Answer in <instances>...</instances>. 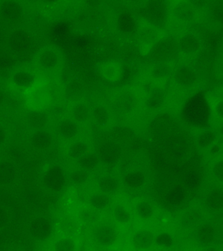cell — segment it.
Here are the masks:
<instances>
[{"label":"cell","mask_w":223,"mask_h":251,"mask_svg":"<svg viewBox=\"0 0 223 251\" xmlns=\"http://www.w3.org/2000/svg\"><path fill=\"white\" fill-rule=\"evenodd\" d=\"M35 68L46 74H53L61 69L64 54L59 47L47 45L41 47L32 58Z\"/></svg>","instance_id":"obj_1"},{"label":"cell","mask_w":223,"mask_h":251,"mask_svg":"<svg viewBox=\"0 0 223 251\" xmlns=\"http://www.w3.org/2000/svg\"><path fill=\"white\" fill-rule=\"evenodd\" d=\"M25 104L30 111H45L52 103V96L48 84L42 78L24 93Z\"/></svg>","instance_id":"obj_2"},{"label":"cell","mask_w":223,"mask_h":251,"mask_svg":"<svg viewBox=\"0 0 223 251\" xmlns=\"http://www.w3.org/2000/svg\"><path fill=\"white\" fill-rule=\"evenodd\" d=\"M68 182V174L61 164H50L43 172L42 185L47 191L52 194H61Z\"/></svg>","instance_id":"obj_3"},{"label":"cell","mask_w":223,"mask_h":251,"mask_svg":"<svg viewBox=\"0 0 223 251\" xmlns=\"http://www.w3.org/2000/svg\"><path fill=\"white\" fill-rule=\"evenodd\" d=\"M54 225L50 218L45 215L36 216L28 225V232L34 241L39 243L50 240L54 233Z\"/></svg>","instance_id":"obj_4"},{"label":"cell","mask_w":223,"mask_h":251,"mask_svg":"<svg viewBox=\"0 0 223 251\" xmlns=\"http://www.w3.org/2000/svg\"><path fill=\"white\" fill-rule=\"evenodd\" d=\"M38 75L32 69L19 68L15 69L9 76V82L14 89L24 93L30 89L39 80Z\"/></svg>","instance_id":"obj_5"},{"label":"cell","mask_w":223,"mask_h":251,"mask_svg":"<svg viewBox=\"0 0 223 251\" xmlns=\"http://www.w3.org/2000/svg\"><path fill=\"white\" fill-rule=\"evenodd\" d=\"M92 237L99 246L108 248L113 246L118 241L119 231L112 225H99L93 229Z\"/></svg>","instance_id":"obj_6"},{"label":"cell","mask_w":223,"mask_h":251,"mask_svg":"<svg viewBox=\"0 0 223 251\" xmlns=\"http://www.w3.org/2000/svg\"><path fill=\"white\" fill-rule=\"evenodd\" d=\"M20 174L17 165L8 159H0V187L11 188L19 181Z\"/></svg>","instance_id":"obj_7"},{"label":"cell","mask_w":223,"mask_h":251,"mask_svg":"<svg viewBox=\"0 0 223 251\" xmlns=\"http://www.w3.org/2000/svg\"><path fill=\"white\" fill-rule=\"evenodd\" d=\"M29 144L32 149L40 152H46L53 148L54 137L48 129L32 131L29 135Z\"/></svg>","instance_id":"obj_8"},{"label":"cell","mask_w":223,"mask_h":251,"mask_svg":"<svg viewBox=\"0 0 223 251\" xmlns=\"http://www.w3.org/2000/svg\"><path fill=\"white\" fill-rule=\"evenodd\" d=\"M155 235L149 229H140L135 231L131 237V244L137 251L149 250L154 244Z\"/></svg>","instance_id":"obj_9"},{"label":"cell","mask_w":223,"mask_h":251,"mask_svg":"<svg viewBox=\"0 0 223 251\" xmlns=\"http://www.w3.org/2000/svg\"><path fill=\"white\" fill-rule=\"evenodd\" d=\"M56 131L60 139L64 141H72L77 137L79 131L78 124L70 117H65L58 121Z\"/></svg>","instance_id":"obj_10"},{"label":"cell","mask_w":223,"mask_h":251,"mask_svg":"<svg viewBox=\"0 0 223 251\" xmlns=\"http://www.w3.org/2000/svg\"><path fill=\"white\" fill-rule=\"evenodd\" d=\"M26 122L32 131L47 129L50 123V116L45 111H30L26 116Z\"/></svg>","instance_id":"obj_11"},{"label":"cell","mask_w":223,"mask_h":251,"mask_svg":"<svg viewBox=\"0 0 223 251\" xmlns=\"http://www.w3.org/2000/svg\"><path fill=\"white\" fill-rule=\"evenodd\" d=\"M69 117L76 123H85L89 121L92 115L89 105L84 101L74 103L69 110Z\"/></svg>","instance_id":"obj_12"},{"label":"cell","mask_w":223,"mask_h":251,"mask_svg":"<svg viewBox=\"0 0 223 251\" xmlns=\"http://www.w3.org/2000/svg\"><path fill=\"white\" fill-rule=\"evenodd\" d=\"M77 242L74 236L60 235L54 239L50 251H77Z\"/></svg>","instance_id":"obj_13"},{"label":"cell","mask_w":223,"mask_h":251,"mask_svg":"<svg viewBox=\"0 0 223 251\" xmlns=\"http://www.w3.org/2000/svg\"><path fill=\"white\" fill-rule=\"evenodd\" d=\"M146 174L141 170H134L127 173L123 177L125 185L133 190L142 188L146 184Z\"/></svg>","instance_id":"obj_14"},{"label":"cell","mask_w":223,"mask_h":251,"mask_svg":"<svg viewBox=\"0 0 223 251\" xmlns=\"http://www.w3.org/2000/svg\"><path fill=\"white\" fill-rule=\"evenodd\" d=\"M97 184L101 192L107 195L115 193L120 187L118 178L110 175L101 176L98 180Z\"/></svg>","instance_id":"obj_15"},{"label":"cell","mask_w":223,"mask_h":251,"mask_svg":"<svg viewBox=\"0 0 223 251\" xmlns=\"http://www.w3.org/2000/svg\"><path fill=\"white\" fill-rule=\"evenodd\" d=\"M197 237L201 244L211 245L216 239V229L211 224L206 223L201 225L198 229Z\"/></svg>","instance_id":"obj_16"},{"label":"cell","mask_w":223,"mask_h":251,"mask_svg":"<svg viewBox=\"0 0 223 251\" xmlns=\"http://www.w3.org/2000/svg\"><path fill=\"white\" fill-rule=\"evenodd\" d=\"M134 211L140 219L148 221L151 219L155 213L154 205L148 200H141L134 205Z\"/></svg>","instance_id":"obj_17"},{"label":"cell","mask_w":223,"mask_h":251,"mask_svg":"<svg viewBox=\"0 0 223 251\" xmlns=\"http://www.w3.org/2000/svg\"><path fill=\"white\" fill-rule=\"evenodd\" d=\"M207 207L213 211H219L223 207V196L221 188H215L210 190L205 198Z\"/></svg>","instance_id":"obj_18"},{"label":"cell","mask_w":223,"mask_h":251,"mask_svg":"<svg viewBox=\"0 0 223 251\" xmlns=\"http://www.w3.org/2000/svg\"><path fill=\"white\" fill-rule=\"evenodd\" d=\"M89 152V145L85 141L82 140L72 141L66 151L68 158L75 161Z\"/></svg>","instance_id":"obj_19"},{"label":"cell","mask_w":223,"mask_h":251,"mask_svg":"<svg viewBox=\"0 0 223 251\" xmlns=\"http://www.w3.org/2000/svg\"><path fill=\"white\" fill-rule=\"evenodd\" d=\"M77 218L80 222L85 225H93L97 223L100 218L99 211L90 205L84 206L79 210Z\"/></svg>","instance_id":"obj_20"},{"label":"cell","mask_w":223,"mask_h":251,"mask_svg":"<svg viewBox=\"0 0 223 251\" xmlns=\"http://www.w3.org/2000/svg\"><path fill=\"white\" fill-rule=\"evenodd\" d=\"M110 203L109 196L103 192L93 194L89 198V205L99 211L106 209Z\"/></svg>","instance_id":"obj_21"},{"label":"cell","mask_w":223,"mask_h":251,"mask_svg":"<svg viewBox=\"0 0 223 251\" xmlns=\"http://www.w3.org/2000/svg\"><path fill=\"white\" fill-rule=\"evenodd\" d=\"M1 12L5 19L9 21H17L22 15V8L14 2H5L1 6Z\"/></svg>","instance_id":"obj_22"},{"label":"cell","mask_w":223,"mask_h":251,"mask_svg":"<svg viewBox=\"0 0 223 251\" xmlns=\"http://www.w3.org/2000/svg\"><path fill=\"white\" fill-rule=\"evenodd\" d=\"M78 168L90 172L95 170L99 164V156L95 153L88 152L76 160Z\"/></svg>","instance_id":"obj_23"},{"label":"cell","mask_w":223,"mask_h":251,"mask_svg":"<svg viewBox=\"0 0 223 251\" xmlns=\"http://www.w3.org/2000/svg\"><path fill=\"white\" fill-rule=\"evenodd\" d=\"M58 229L61 235L74 236L77 232L79 226L76 220L70 217H64L58 223Z\"/></svg>","instance_id":"obj_24"},{"label":"cell","mask_w":223,"mask_h":251,"mask_svg":"<svg viewBox=\"0 0 223 251\" xmlns=\"http://www.w3.org/2000/svg\"><path fill=\"white\" fill-rule=\"evenodd\" d=\"M203 219L202 212L198 209H193L184 214L181 219V223L186 227H195L196 226L199 225Z\"/></svg>","instance_id":"obj_25"},{"label":"cell","mask_w":223,"mask_h":251,"mask_svg":"<svg viewBox=\"0 0 223 251\" xmlns=\"http://www.w3.org/2000/svg\"><path fill=\"white\" fill-rule=\"evenodd\" d=\"M90 173L79 168L74 169L68 174V180L75 186L83 185L89 181Z\"/></svg>","instance_id":"obj_26"},{"label":"cell","mask_w":223,"mask_h":251,"mask_svg":"<svg viewBox=\"0 0 223 251\" xmlns=\"http://www.w3.org/2000/svg\"><path fill=\"white\" fill-rule=\"evenodd\" d=\"M113 215L118 223L126 225L130 223L132 215L126 206L123 204H116L113 208Z\"/></svg>","instance_id":"obj_27"},{"label":"cell","mask_w":223,"mask_h":251,"mask_svg":"<svg viewBox=\"0 0 223 251\" xmlns=\"http://www.w3.org/2000/svg\"><path fill=\"white\" fill-rule=\"evenodd\" d=\"M216 136L214 132L211 131H205L201 133L198 137L197 143L201 149H206L210 147L215 140Z\"/></svg>","instance_id":"obj_28"},{"label":"cell","mask_w":223,"mask_h":251,"mask_svg":"<svg viewBox=\"0 0 223 251\" xmlns=\"http://www.w3.org/2000/svg\"><path fill=\"white\" fill-rule=\"evenodd\" d=\"M94 119L98 125L105 126L109 121V114L106 109L101 107H98L92 111Z\"/></svg>","instance_id":"obj_29"},{"label":"cell","mask_w":223,"mask_h":251,"mask_svg":"<svg viewBox=\"0 0 223 251\" xmlns=\"http://www.w3.org/2000/svg\"><path fill=\"white\" fill-rule=\"evenodd\" d=\"M173 243V237L169 233H160L159 234L155 235L154 244L157 245L158 247L168 248V247H172Z\"/></svg>","instance_id":"obj_30"},{"label":"cell","mask_w":223,"mask_h":251,"mask_svg":"<svg viewBox=\"0 0 223 251\" xmlns=\"http://www.w3.org/2000/svg\"><path fill=\"white\" fill-rule=\"evenodd\" d=\"M10 139V131L8 127L3 124L0 123V149L3 148L8 143Z\"/></svg>","instance_id":"obj_31"},{"label":"cell","mask_w":223,"mask_h":251,"mask_svg":"<svg viewBox=\"0 0 223 251\" xmlns=\"http://www.w3.org/2000/svg\"><path fill=\"white\" fill-rule=\"evenodd\" d=\"M213 174L217 179L222 181L223 178V166L222 161L217 162L213 168Z\"/></svg>","instance_id":"obj_32"},{"label":"cell","mask_w":223,"mask_h":251,"mask_svg":"<svg viewBox=\"0 0 223 251\" xmlns=\"http://www.w3.org/2000/svg\"><path fill=\"white\" fill-rule=\"evenodd\" d=\"M118 105L120 110H129L132 106L130 100L127 97L123 98L121 100H119Z\"/></svg>","instance_id":"obj_33"},{"label":"cell","mask_w":223,"mask_h":251,"mask_svg":"<svg viewBox=\"0 0 223 251\" xmlns=\"http://www.w3.org/2000/svg\"><path fill=\"white\" fill-rule=\"evenodd\" d=\"M7 251H28V249L22 244L19 243H15L8 247Z\"/></svg>","instance_id":"obj_34"},{"label":"cell","mask_w":223,"mask_h":251,"mask_svg":"<svg viewBox=\"0 0 223 251\" xmlns=\"http://www.w3.org/2000/svg\"><path fill=\"white\" fill-rule=\"evenodd\" d=\"M211 147L210 153L212 156H215V155H218L219 153L220 152V148H219V146H214L213 145L212 147Z\"/></svg>","instance_id":"obj_35"},{"label":"cell","mask_w":223,"mask_h":251,"mask_svg":"<svg viewBox=\"0 0 223 251\" xmlns=\"http://www.w3.org/2000/svg\"><path fill=\"white\" fill-rule=\"evenodd\" d=\"M5 101V95L0 90V108L2 107L3 103Z\"/></svg>","instance_id":"obj_36"},{"label":"cell","mask_w":223,"mask_h":251,"mask_svg":"<svg viewBox=\"0 0 223 251\" xmlns=\"http://www.w3.org/2000/svg\"><path fill=\"white\" fill-rule=\"evenodd\" d=\"M206 251H219L218 249L215 248V247H209L208 249H207Z\"/></svg>","instance_id":"obj_37"},{"label":"cell","mask_w":223,"mask_h":251,"mask_svg":"<svg viewBox=\"0 0 223 251\" xmlns=\"http://www.w3.org/2000/svg\"><path fill=\"white\" fill-rule=\"evenodd\" d=\"M187 251H202L201 250H200V249H190V250H188Z\"/></svg>","instance_id":"obj_38"}]
</instances>
